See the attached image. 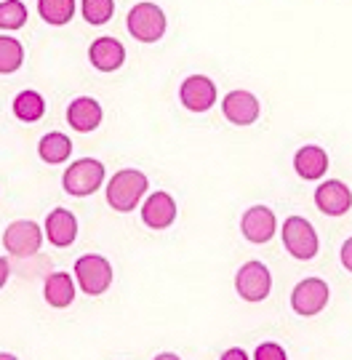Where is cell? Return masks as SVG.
<instances>
[{"label": "cell", "mask_w": 352, "mask_h": 360, "mask_svg": "<svg viewBox=\"0 0 352 360\" xmlns=\"http://www.w3.org/2000/svg\"><path fill=\"white\" fill-rule=\"evenodd\" d=\"M150 190V179L139 168H120L107 181V203L117 214H131L142 203L144 193Z\"/></svg>", "instance_id": "1"}, {"label": "cell", "mask_w": 352, "mask_h": 360, "mask_svg": "<svg viewBox=\"0 0 352 360\" xmlns=\"http://www.w3.org/2000/svg\"><path fill=\"white\" fill-rule=\"evenodd\" d=\"M105 184V163L96 158H78L67 166L65 176H62V187L67 195L72 198H86L93 195Z\"/></svg>", "instance_id": "2"}, {"label": "cell", "mask_w": 352, "mask_h": 360, "mask_svg": "<svg viewBox=\"0 0 352 360\" xmlns=\"http://www.w3.org/2000/svg\"><path fill=\"white\" fill-rule=\"evenodd\" d=\"M129 32L133 40L139 43H157V40L166 35V13L160 6L144 0V3H136L129 11Z\"/></svg>", "instance_id": "3"}, {"label": "cell", "mask_w": 352, "mask_h": 360, "mask_svg": "<svg viewBox=\"0 0 352 360\" xmlns=\"http://www.w3.org/2000/svg\"><path fill=\"white\" fill-rule=\"evenodd\" d=\"M75 281L89 296H102L112 285V264L99 254H86L75 262Z\"/></svg>", "instance_id": "4"}, {"label": "cell", "mask_w": 352, "mask_h": 360, "mask_svg": "<svg viewBox=\"0 0 352 360\" xmlns=\"http://www.w3.org/2000/svg\"><path fill=\"white\" fill-rule=\"evenodd\" d=\"M43 227H40L38 221H32V219H16L11 221L6 232H3V245H6V251L11 254V257H35L40 251V245H43Z\"/></svg>", "instance_id": "5"}, {"label": "cell", "mask_w": 352, "mask_h": 360, "mask_svg": "<svg viewBox=\"0 0 352 360\" xmlns=\"http://www.w3.org/2000/svg\"><path fill=\"white\" fill-rule=\"evenodd\" d=\"M283 245L286 251L294 259H301V262H310L313 257H318V232L315 227L307 221L304 217H288L283 221Z\"/></svg>", "instance_id": "6"}, {"label": "cell", "mask_w": 352, "mask_h": 360, "mask_svg": "<svg viewBox=\"0 0 352 360\" xmlns=\"http://www.w3.org/2000/svg\"><path fill=\"white\" fill-rule=\"evenodd\" d=\"M235 291L246 302H261L273 291V275L261 262H246L235 275Z\"/></svg>", "instance_id": "7"}, {"label": "cell", "mask_w": 352, "mask_h": 360, "mask_svg": "<svg viewBox=\"0 0 352 360\" xmlns=\"http://www.w3.org/2000/svg\"><path fill=\"white\" fill-rule=\"evenodd\" d=\"M326 304H328V285L323 278H304L291 291V307L301 318H313L318 312H323Z\"/></svg>", "instance_id": "8"}, {"label": "cell", "mask_w": 352, "mask_h": 360, "mask_svg": "<svg viewBox=\"0 0 352 360\" xmlns=\"http://www.w3.org/2000/svg\"><path fill=\"white\" fill-rule=\"evenodd\" d=\"M222 112L224 117L233 123V126H254L261 115V104L259 99L251 94V91H230L222 99Z\"/></svg>", "instance_id": "9"}, {"label": "cell", "mask_w": 352, "mask_h": 360, "mask_svg": "<svg viewBox=\"0 0 352 360\" xmlns=\"http://www.w3.org/2000/svg\"><path fill=\"white\" fill-rule=\"evenodd\" d=\"M179 99L190 112H209L216 104V86L206 75H190L179 89Z\"/></svg>", "instance_id": "10"}, {"label": "cell", "mask_w": 352, "mask_h": 360, "mask_svg": "<svg viewBox=\"0 0 352 360\" xmlns=\"http://www.w3.org/2000/svg\"><path fill=\"white\" fill-rule=\"evenodd\" d=\"M240 232L251 243H270L278 232V219L267 206H251L240 219Z\"/></svg>", "instance_id": "11"}, {"label": "cell", "mask_w": 352, "mask_h": 360, "mask_svg": "<svg viewBox=\"0 0 352 360\" xmlns=\"http://www.w3.org/2000/svg\"><path fill=\"white\" fill-rule=\"evenodd\" d=\"M142 221L150 230H169L176 221V200L169 193H150L142 206Z\"/></svg>", "instance_id": "12"}, {"label": "cell", "mask_w": 352, "mask_h": 360, "mask_svg": "<svg viewBox=\"0 0 352 360\" xmlns=\"http://www.w3.org/2000/svg\"><path fill=\"white\" fill-rule=\"evenodd\" d=\"M315 206L328 217H341L352 208V190L339 179L323 181L315 190Z\"/></svg>", "instance_id": "13"}, {"label": "cell", "mask_w": 352, "mask_h": 360, "mask_svg": "<svg viewBox=\"0 0 352 360\" xmlns=\"http://www.w3.org/2000/svg\"><path fill=\"white\" fill-rule=\"evenodd\" d=\"M43 235L56 248H67V245L75 243V238H78V219H75L72 211H67V208H53L51 214L46 217Z\"/></svg>", "instance_id": "14"}, {"label": "cell", "mask_w": 352, "mask_h": 360, "mask_svg": "<svg viewBox=\"0 0 352 360\" xmlns=\"http://www.w3.org/2000/svg\"><path fill=\"white\" fill-rule=\"evenodd\" d=\"M102 104L91 99V96H78V99H72L70 107H67V123H70V129L80 131V134H91L102 126Z\"/></svg>", "instance_id": "15"}, {"label": "cell", "mask_w": 352, "mask_h": 360, "mask_svg": "<svg viewBox=\"0 0 352 360\" xmlns=\"http://www.w3.org/2000/svg\"><path fill=\"white\" fill-rule=\"evenodd\" d=\"M89 59H91V65L99 70V72H115L123 67L126 62V49H123V43L117 38H96L91 43V49H89Z\"/></svg>", "instance_id": "16"}, {"label": "cell", "mask_w": 352, "mask_h": 360, "mask_svg": "<svg viewBox=\"0 0 352 360\" xmlns=\"http://www.w3.org/2000/svg\"><path fill=\"white\" fill-rule=\"evenodd\" d=\"M294 168H296V174H299L301 179H307V181L320 179L328 171L326 150H323V147H315V144L301 147L299 153L294 155Z\"/></svg>", "instance_id": "17"}, {"label": "cell", "mask_w": 352, "mask_h": 360, "mask_svg": "<svg viewBox=\"0 0 352 360\" xmlns=\"http://www.w3.org/2000/svg\"><path fill=\"white\" fill-rule=\"evenodd\" d=\"M46 302L56 309H65L75 302V278H70V272H51L43 285Z\"/></svg>", "instance_id": "18"}, {"label": "cell", "mask_w": 352, "mask_h": 360, "mask_svg": "<svg viewBox=\"0 0 352 360\" xmlns=\"http://www.w3.org/2000/svg\"><path fill=\"white\" fill-rule=\"evenodd\" d=\"M38 155L40 160L48 163V166L67 163L70 155H72V142H70V136L62 134V131H51V134H46L38 142Z\"/></svg>", "instance_id": "19"}, {"label": "cell", "mask_w": 352, "mask_h": 360, "mask_svg": "<svg viewBox=\"0 0 352 360\" xmlns=\"http://www.w3.org/2000/svg\"><path fill=\"white\" fill-rule=\"evenodd\" d=\"M11 107H13V115L19 117L22 123H38L40 117L46 115V99L32 89L19 91Z\"/></svg>", "instance_id": "20"}, {"label": "cell", "mask_w": 352, "mask_h": 360, "mask_svg": "<svg viewBox=\"0 0 352 360\" xmlns=\"http://www.w3.org/2000/svg\"><path fill=\"white\" fill-rule=\"evenodd\" d=\"M38 13L46 25L62 27L75 16V0H38Z\"/></svg>", "instance_id": "21"}, {"label": "cell", "mask_w": 352, "mask_h": 360, "mask_svg": "<svg viewBox=\"0 0 352 360\" xmlns=\"http://www.w3.org/2000/svg\"><path fill=\"white\" fill-rule=\"evenodd\" d=\"M25 65V46L11 35H0V75H13Z\"/></svg>", "instance_id": "22"}, {"label": "cell", "mask_w": 352, "mask_h": 360, "mask_svg": "<svg viewBox=\"0 0 352 360\" xmlns=\"http://www.w3.org/2000/svg\"><path fill=\"white\" fill-rule=\"evenodd\" d=\"M27 6L22 0H0V30H22L27 25Z\"/></svg>", "instance_id": "23"}, {"label": "cell", "mask_w": 352, "mask_h": 360, "mask_svg": "<svg viewBox=\"0 0 352 360\" xmlns=\"http://www.w3.org/2000/svg\"><path fill=\"white\" fill-rule=\"evenodd\" d=\"M80 13L89 25H107L115 13V0H80Z\"/></svg>", "instance_id": "24"}, {"label": "cell", "mask_w": 352, "mask_h": 360, "mask_svg": "<svg viewBox=\"0 0 352 360\" xmlns=\"http://www.w3.org/2000/svg\"><path fill=\"white\" fill-rule=\"evenodd\" d=\"M254 360H288V355L278 342H261L254 352Z\"/></svg>", "instance_id": "25"}, {"label": "cell", "mask_w": 352, "mask_h": 360, "mask_svg": "<svg viewBox=\"0 0 352 360\" xmlns=\"http://www.w3.org/2000/svg\"><path fill=\"white\" fill-rule=\"evenodd\" d=\"M341 264L352 272V238H347L344 245H341Z\"/></svg>", "instance_id": "26"}, {"label": "cell", "mask_w": 352, "mask_h": 360, "mask_svg": "<svg viewBox=\"0 0 352 360\" xmlns=\"http://www.w3.org/2000/svg\"><path fill=\"white\" fill-rule=\"evenodd\" d=\"M219 360H248V352L246 349H240V347H230Z\"/></svg>", "instance_id": "27"}, {"label": "cell", "mask_w": 352, "mask_h": 360, "mask_svg": "<svg viewBox=\"0 0 352 360\" xmlns=\"http://www.w3.org/2000/svg\"><path fill=\"white\" fill-rule=\"evenodd\" d=\"M8 275H11V267H8L6 257H0V291L6 288V283H8Z\"/></svg>", "instance_id": "28"}, {"label": "cell", "mask_w": 352, "mask_h": 360, "mask_svg": "<svg viewBox=\"0 0 352 360\" xmlns=\"http://www.w3.org/2000/svg\"><path fill=\"white\" fill-rule=\"evenodd\" d=\"M155 360H182L176 352H160V355H155Z\"/></svg>", "instance_id": "29"}, {"label": "cell", "mask_w": 352, "mask_h": 360, "mask_svg": "<svg viewBox=\"0 0 352 360\" xmlns=\"http://www.w3.org/2000/svg\"><path fill=\"white\" fill-rule=\"evenodd\" d=\"M0 360H19V358L11 355V352H0Z\"/></svg>", "instance_id": "30"}]
</instances>
